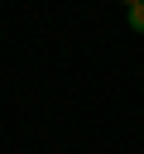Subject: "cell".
<instances>
[{"label":"cell","mask_w":144,"mask_h":154,"mask_svg":"<svg viewBox=\"0 0 144 154\" xmlns=\"http://www.w3.org/2000/svg\"><path fill=\"white\" fill-rule=\"evenodd\" d=\"M125 19H130V29H134V34H144V0H139V5H130V14H125Z\"/></svg>","instance_id":"obj_1"},{"label":"cell","mask_w":144,"mask_h":154,"mask_svg":"<svg viewBox=\"0 0 144 154\" xmlns=\"http://www.w3.org/2000/svg\"><path fill=\"white\" fill-rule=\"evenodd\" d=\"M125 5H139V0H125Z\"/></svg>","instance_id":"obj_2"}]
</instances>
